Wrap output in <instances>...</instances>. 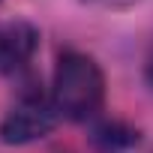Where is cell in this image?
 <instances>
[{
    "mask_svg": "<svg viewBox=\"0 0 153 153\" xmlns=\"http://www.w3.org/2000/svg\"><path fill=\"white\" fill-rule=\"evenodd\" d=\"M105 99V78L93 57L69 51L54 69V108L69 120H87Z\"/></svg>",
    "mask_w": 153,
    "mask_h": 153,
    "instance_id": "6da1fadb",
    "label": "cell"
},
{
    "mask_svg": "<svg viewBox=\"0 0 153 153\" xmlns=\"http://www.w3.org/2000/svg\"><path fill=\"white\" fill-rule=\"evenodd\" d=\"M54 120H57V108L54 102H48L42 93H24L12 108L9 114L0 123V138L6 144H30L42 135H48L54 129Z\"/></svg>",
    "mask_w": 153,
    "mask_h": 153,
    "instance_id": "7a4b0ae2",
    "label": "cell"
},
{
    "mask_svg": "<svg viewBox=\"0 0 153 153\" xmlns=\"http://www.w3.org/2000/svg\"><path fill=\"white\" fill-rule=\"evenodd\" d=\"M39 45V30L27 21H9L0 24V72L3 75H15L21 72Z\"/></svg>",
    "mask_w": 153,
    "mask_h": 153,
    "instance_id": "3957f363",
    "label": "cell"
},
{
    "mask_svg": "<svg viewBox=\"0 0 153 153\" xmlns=\"http://www.w3.org/2000/svg\"><path fill=\"white\" fill-rule=\"evenodd\" d=\"M93 3H102V6H129L135 0H93Z\"/></svg>",
    "mask_w": 153,
    "mask_h": 153,
    "instance_id": "277c9868",
    "label": "cell"
}]
</instances>
